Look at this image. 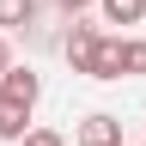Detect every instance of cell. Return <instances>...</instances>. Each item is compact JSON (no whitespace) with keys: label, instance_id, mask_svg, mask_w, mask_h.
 <instances>
[{"label":"cell","instance_id":"cell-7","mask_svg":"<svg viewBox=\"0 0 146 146\" xmlns=\"http://www.w3.org/2000/svg\"><path fill=\"white\" fill-rule=\"evenodd\" d=\"M36 25V0H0V31H25Z\"/></svg>","mask_w":146,"mask_h":146},{"label":"cell","instance_id":"cell-5","mask_svg":"<svg viewBox=\"0 0 146 146\" xmlns=\"http://www.w3.org/2000/svg\"><path fill=\"white\" fill-rule=\"evenodd\" d=\"M25 122H31V104H12V98H0V140H12V146H18V140L31 134Z\"/></svg>","mask_w":146,"mask_h":146},{"label":"cell","instance_id":"cell-2","mask_svg":"<svg viewBox=\"0 0 146 146\" xmlns=\"http://www.w3.org/2000/svg\"><path fill=\"white\" fill-rule=\"evenodd\" d=\"M0 98H12V104H31V110H36V98H43V79H36L31 67H6V73H0Z\"/></svg>","mask_w":146,"mask_h":146},{"label":"cell","instance_id":"cell-10","mask_svg":"<svg viewBox=\"0 0 146 146\" xmlns=\"http://www.w3.org/2000/svg\"><path fill=\"white\" fill-rule=\"evenodd\" d=\"M61 12H85V6H98V0H55Z\"/></svg>","mask_w":146,"mask_h":146},{"label":"cell","instance_id":"cell-3","mask_svg":"<svg viewBox=\"0 0 146 146\" xmlns=\"http://www.w3.org/2000/svg\"><path fill=\"white\" fill-rule=\"evenodd\" d=\"M85 73H91V79H122V36H98Z\"/></svg>","mask_w":146,"mask_h":146},{"label":"cell","instance_id":"cell-1","mask_svg":"<svg viewBox=\"0 0 146 146\" xmlns=\"http://www.w3.org/2000/svg\"><path fill=\"white\" fill-rule=\"evenodd\" d=\"M73 146H122V122L110 110H91L79 122V134H73Z\"/></svg>","mask_w":146,"mask_h":146},{"label":"cell","instance_id":"cell-11","mask_svg":"<svg viewBox=\"0 0 146 146\" xmlns=\"http://www.w3.org/2000/svg\"><path fill=\"white\" fill-rule=\"evenodd\" d=\"M12 67V49H6V36H0V73H6Z\"/></svg>","mask_w":146,"mask_h":146},{"label":"cell","instance_id":"cell-9","mask_svg":"<svg viewBox=\"0 0 146 146\" xmlns=\"http://www.w3.org/2000/svg\"><path fill=\"white\" fill-rule=\"evenodd\" d=\"M18 146H67V140H61V134H55V128H31V134H25V140H18Z\"/></svg>","mask_w":146,"mask_h":146},{"label":"cell","instance_id":"cell-8","mask_svg":"<svg viewBox=\"0 0 146 146\" xmlns=\"http://www.w3.org/2000/svg\"><path fill=\"white\" fill-rule=\"evenodd\" d=\"M122 73H146V36H122Z\"/></svg>","mask_w":146,"mask_h":146},{"label":"cell","instance_id":"cell-4","mask_svg":"<svg viewBox=\"0 0 146 146\" xmlns=\"http://www.w3.org/2000/svg\"><path fill=\"white\" fill-rule=\"evenodd\" d=\"M98 36H104L98 25H73V31H67V43H61V49H67L73 73H85V67H91V49H98Z\"/></svg>","mask_w":146,"mask_h":146},{"label":"cell","instance_id":"cell-6","mask_svg":"<svg viewBox=\"0 0 146 146\" xmlns=\"http://www.w3.org/2000/svg\"><path fill=\"white\" fill-rule=\"evenodd\" d=\"M104 25H140L146 18V0H98Z\"/></svg>","mask_w":146,"mask_h":146}]
</instances>
